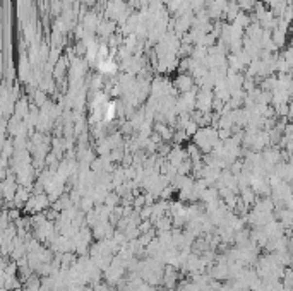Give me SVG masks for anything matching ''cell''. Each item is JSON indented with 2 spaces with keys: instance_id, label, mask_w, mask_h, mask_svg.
Listing matches in <instances>:
<instances>
[{
  "instance_id": "obj_1",
  "label": "cell",
  "mask_w": 293,
  "mask_h": 291,
  "mask_svg": "<svg viewBox=\"0 0 293 291\" xmlns=\"http://www.w3.org/2000/svg\"><path fill=\"white\" fill-rule=\"evenodd\" d=\"M194 142L201 151H206V153H211V151H214L216 147H220L221 146L220 134H218L214 129H209V127L207 129L203 127L195 132Z\"/></svg>"
},
{
  "instance_id": "obj_2",
  "label": "cell",
  "mask_w": 293,
  "mask_h": 291,
  "mask_svg": "<svg viewBox=\"0 0 293 291\" xmlns=\"http://www.w3.org/2000/svg\"><path fill=\"white\" fill-rule=\"evenodd\" d=\"M48 204H50V197H47L45 194L43 195L41 194H34L33 197H29L28 204H26L24 208L26 211L33 212V214H38V212L45 211L48 208Z\"/></svg>"
},
{
  "instance_id": "obj_3",
  "label": "cell",
  "mask_w": 293,
  "mask_h": 291,
  "mask_svg": "<svg viewBox=\"0 0 293 291\" xmlns=\"http://www.w3.org/2000/svg\"><path fill=\"white\" fill-rule=\"evenodd\" d=\"M192 86H194V76H189V74H180V76L175 79V87L182 95L192 91Z\"/></svg>"
},
{
  "instance_id": "obj_4",
  "label": "cell",
  "mask_w": 293,
  "mask_h": 291,
  "mask_svg": "<svg viewBox=\"0 0 293 291\" xmlns=\"http://www.w3.org/2000/svg\"><path fill=\"white\" fill-rule=\"evenodd\" d=\"M98 0H83V4H86V5H93V4H96Z\"/></svg>"
},
{
  "instance_id": "obj_5",
  "label": "cell",
  "mask_w": 293,
  "mask_h": 291,
  "mask_svg": "<svg viewBox=\"0 0 293 291\" xmlns=\"http://www.w3.org/2000/svg\"><path fill=\"white\" fill-rule=\"evenodd\" d=\"M290 247H292L293 248V229H292V231H290Z\"/></svg>"
}]
</instances>
